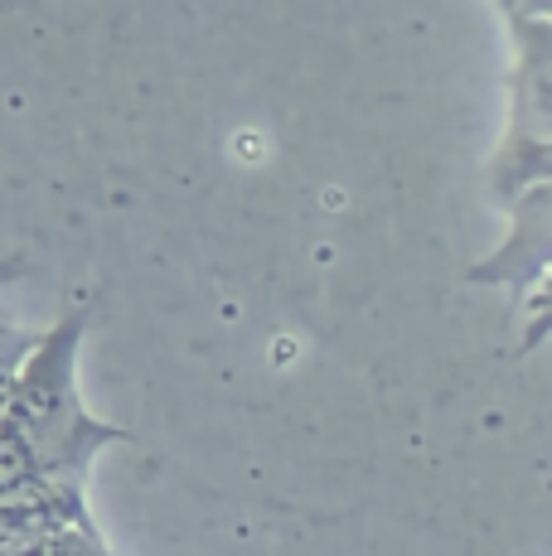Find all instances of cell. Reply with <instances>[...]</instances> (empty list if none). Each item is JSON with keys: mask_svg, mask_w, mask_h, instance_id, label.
Listing matches in <instances>:
<instances>
[{"mask_svg": "<svg viewBox=\"0 0 552 556\" xmlns=\"http://www.w3.org/2000/svg\"><path fill=\"white\" fill-rule=\"evenodd\" d=\"M92 309H68L54 319L49 334H35L15 363L10 382V441L20 445L45 479L83 484V469L92 455L116 441H131V431L108 426L78 397V349L88 334Z\"/></svg>", "mask_w": 552, "mask_h": 556, "instance_id": "cell-1", "label": "cell"}, {"mask_svg": "<svg viewBox=\"0 0 552 556\" xmlns=\"http://www.w3.org/2000/svg\"><path fill=\"white\" fill-rule=\"evenodd\" d=\"M509 39H514L509 122L485 165V185L494 199L514 203L524 189L552 179V20L509 25Z\"/></svg>", "mask_w": 552, "mask_h": 556, "instance_id": "cell-2", "label": "cell"}, {"mask_svg": "<svg viewBox=\"0 0 552 556\" xmlns=\"http://www.w3.org/2000/svg\"><path fill=\"white\" fill-rule=\"evenodd\" d=\"M548 252H552V179L548 185L524 189L514 203H509V238L475 262L465 271L471 286H509V291H524L534 301V315L543 319V286H548Z\"/></svg>", "mask_w": 552, "mask_h": 556, "instance_id": "cell-3", "label": "cell"}, {"mask_svg": "<svg viewBox=\"0 0 552 556\" xmlns=\"http://www.w3.org/2000/svg\"><path fill=\"white\" fill-rule=\"evenodd\" d=\"M29 556H116V552L98 532V522L83 513V518H68V522H59V528H49L45 538L29 547Z\"/></svg>", "mask_w": 552, "mask_h": 556, "instance_id": "cell-4", "label": "cell"}, {"mask_svg": "<svg viewBox=\"0 0 552 556\" xmlns=\"http://www.w3.org/2000/svg\"><path fill=\"white\" fill-rule=\"evenodd\" d=\"M504 25H534V20H552V0H494Z\"/></svg>", "mask_w": 552, "mask_h": 556, "instance_id": "cell-5", "label": "cell"}, {"mask_svg": "<svg viewBox=\"0 0 552 556\" xmlns=\"http://www.w3.org/2000/svg\"><path fill=\"white\" fill-rule=\"evenodd\" d=\"M20 276H29V262H25V256H0V286H5V281H20Z\"/></svg>", "mask_w": 552, "mask_h": 556, "instance_id": "cell-6", "label": "cell"}, {"mask_svg": "<svg viewBox=\"0 0 552 556\" xmlns=\"http://www.w3.org/2000/svg\"><path fill=\"white\" fill-rule=\"evenodd\" d=\"M20 556H29V552H20Z\"/></svg>", "mask_w": 552, "mask_h": 556, "instance_id": "cell-7", "label": "cell"}]
</instances>
